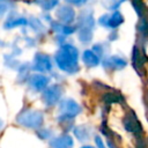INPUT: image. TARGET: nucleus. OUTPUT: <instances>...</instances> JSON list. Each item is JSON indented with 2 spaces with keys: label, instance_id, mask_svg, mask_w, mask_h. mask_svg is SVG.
Instances as JSON below:
<instances>
[{
  "label": "nucleus",
  "instance_id": "obj_1",
  "mask_svg": "<svg viewBox=\"0 0 148 148\" xmlns=\"http://www.w3.org/2000/svg\"><path fill=\"white\" fill-rule=\"evenodd\" d=\"M54 61L62 72L74 74L79 71V51L74 45L64 43L56 52Z\"/></svg>",
  "mask_w": 148,
  "mask_h": 148
},
{
  "label": "nucleus",
  "instance_id": "obj_2",
  "mask_svg": "<svg viewBox=\"0 0 148 148\" xmlns=\"http://www.w3.org/2000/svg\"><path fill=\"white\" fill-rule=\"evenodd\" d=\"M95 21H94V13L90 9H84L80 13L77 18V31H79V39L81 43L87 44L92 38Z\"/></svg>",
  "mask_w": 148,
  "mask_h": 148
},
{
  "label": "nucleus",
  "instance_id": "obj_3",
  "mask_svg": "<svg viewBox=\"0 0 148 148\" xmlns=\"http://www.w3.org/2000/svg\"><path fill=\"white\" fill-rule=\"evenodd\" d=\"M16 121L21 126H23V127L37 130V128H39L43 125V123H44V116L38 110L27 109V110L21 111L17 114Z\"/></svg>",
  "mask_w": 148,
  "mask_h": 148
},
{
  "label": "nucleus",
  "instance_id": "obj_4",
  "mask_svg": "<svg viewBox=\"0 0 148 148\" xmlns=\"http://www.w3.org/2000/svg\"><path fill=\"white\" fill-rule=\"evenodd\" d=\"M60 116L58 118L59 121H67L72 120L81 112V106L72 98H64L59 104Z\"/></svg>",
  "mask_w": 148,
  "mask_h": 148
},
{
  "label": "nucleus",
  "instance_id": "obj_5",
  "mask_svg": "<svg viewBox=\"0 0 148 148\" xmlns=\"http://www.w3.org/2000/svg\"><path fill=\"white\" fill-rule=\"evenodd\" d=\"M61 95H62V88L59 84H53V86L47 87L43 91L42 98H43V102L45 103V105L53 106L59 102Z\"/></svg>",
  "mask_w": 148,
  "mask_h": 148
},
{
  "label": "nucleus",
  "instance_id": "obj_6",
  "mask_svg": "<svg viewBox=\"0 0 148 148\" xmlns=\"http://www.w3.org/2000/svg\"><path fill=\"white\" fill-rule=\"evenodd\" d=\"M124 22V16L120 12L116 10L113 12L112 14H105V15H102L99 18H98V23L108 29H111V30H114L117 29L121 23Z\"/></svg>",
  "mask_w": 148,
  "mask_h": 148
},
{
  "label": "nucleus",
  "instance_id": "obj_7",
  "mask_svg": "<svg viewBox=\"0 0 148 148\" xmlns=\"http://www.w3.org/2000/svg\"><path fill=\"white\" fill-rule=\"evenodd\" d=\"M31 68L37 72L46 73L52 69V61L51 58L45 54V53H36L32 60V66Z\"/></svg>",
  "mask_w": 148,
  "mask_h": 148
},
{
  "label": "nucleus",
  "instance_id": "obj_8",
  "mask_svg": "<svg viewBox=\"0 0 148 148\" xmlns=\"http://www.w3.org/2000/svg\"><path fill=\"white\" fill-rule=\"evenodd\" d=\"M123 125L125 127V130L134 135H139L142 132V127L140 121L138 120L135 113L133 111H130L123 119Z\"/></svg>",
  "mask_w": 148,
  "mask_h": 148
},
{
  "label": "nucleus",
  "instance_id": "obj_9",
  "mask_svg": "<svg viewBox=\"0 0 148 148\" xmlns=\"http://www.w3.org/2000/svg\"><path fill=\"white\" fill-rule=\"evenodd\" d=\"M49 82H50V77L43 74H34L28 80L29 87L34 91H42V90L44 91L47 88Z\"/></svg>",
  "mask_w": 148,
  "mask_h": 148
},
{
  "label": "nucleus",
  "instance_id": "obj_10",
  "mask_svg": "<svg viewBox=\"0 0 148 148\" xmlns=\"http://www.w3.org/2000/svg\"><path fill=\"white\" fill-rule=\"evenodd\" d=\"M56 17L62 24H71L75 20V12L69 6H60L56 10Z\"/></svg>",
  "mask_w": 148,
  "mask_h": 148
},
{
  "label": "nucleus",
  "instance_id": "obj_11",
  "mask_svg": "<svg viewBox=\"0 0 148 148\" xmlns=\"http://www.w3.org/2000/svg\"><path fill=\"white\" fill-rule=\"evenodd\" d=\"M103 66L108 69H123L126 67L127 61L120 56H109L103 59Z\"/></svg>",
  "mask_w": 148,
  "mask_h": 148
},
{
  "label": "nucleus",
  "instance_id": "obj_12",
  "mask_svg": "<svg viewBox=\"0 0 148 148\" xmlns=\"http://www.w3.org/2000/svg\"><path fill=\"white\" fill-rule=\"evenodd\" d=\"M73 139L68 134H62L60 136H57L50 141L51 148H72L73 147Z\"/></svg>",
  "mask_w": 148,
  "mask_h": 148
},
{
  "label": "nucleus",
  "instance_id": "obj_13",
  "mask_svg": "<svg viewBox=\"0 0 148 148\" xmlns=\"http://www.w3.org/2000/svg\"><path fill=\"white\" fill-rule=\"evenodd\" d=\"M73 133L75 135V138L80 141V142H86L90 139L91 136V130L89 126L87 125H79L75 126L73 128Z\"/></svg>",
  "mask_w": 148,
  "mask_h": 148
},
{
  "label": "nucleus",
  "instance_id": "obj_14",
  "mask_svg": "<svg viewBox=\"0 0 148 148\" xmlns=\"http://www.w3.org/2000/svg\"><path fill=\"white\" fill-rule=\"evenodd\" d=\"M29 24L28 18L23 17V16H17V15H12L9 16L5 23H3V28L5 29H12V28H16V27H21V25H27Z\"/></svg>",
  "mask_w": 148,
  "mask_h": 148
},
{
  "label": "nucleus",
  "instance_id": "obj_15",
  "mask_svg": "<svg viewBox=\"0 0 148 148\" xmlns=\"http://www.w3.org/2000/svg\"><path fill=\"white\" fill-rule=\"evenodd\" d=\"M82 61L88 67H96L99 65V57L92 50H86L82 53Z\"/></svg>",
  "mask_w": 148,
  "mask_h": 148
},
{
  "label": "nucleus",
  "instance_id": "obj_16",
  "mask_svg": "<svg viewBox=\"0 0 148 148\" xmlns=\"http://www.w3.org/2000/svg\"><path fill=\"white\" fill-rule=\"evenodd\" d=\"M132 64L134 66V68L136 69L138 73H141V69L143 67V54L141 53L139 46H134L133 47V52H132Z\"/></svg>",
  "mask_w": 148,
  "mask_h": 148
},
{
  "label": "nucleus",
  "instance_id": "obj_17",
  "mask_svg": "<svg viewBox=\"0 0 148 148\" xmlns=\"http://www.w3.org/2000/svg\"><path fill=\"white\" fill-rule=\"evenodd\" d=\"M52 29L61 35H71L77 30L76 27H72V25L62 24V23H52Z\"/></svg>",
  "mask_w": 148,
  "mask_h": 148
},
{
  "label": "nucleus",
  "instance_id": "obj_18",
  "mask_svg": "<svg viewBox=\"0 0 148 148\" xmlns=\"http://www.w3.org/2000/svg\"><path fill=\"white\" fill-rule=\"evenodd\" d=\"M36 3L45 12H49L53 9L56 6H58L59 0H36Z\"/></svg>",
  "mask_w": 148,
  "mask_h": 148
},
{
  "label": "nucleus",
  "instance_id": "obj_19",
  "mask_svg": "<svg viewBox=\"0 0 148 148\" xmlns=\"http://www.w3.org/2000/svg\"><path fill=\"white\" fill-rule=\"evenodd\" d=\"M132 5L135 9V13L140 18H145V13H146V6L141 0H132Z\"/></svg>",
  "mask_w": 148,
  "mask_h": 148
},
{
  "label": "nucleus",
  "instance_id": "obj_20",
  "mask_svg": "<svg viewBox=\"0 0 148 148\" xmlns=\"http://www.w3.org/2000/svg\"><path fill=\"white\" fill-rule=\"evenodd\" d=\"M124 1H126V0H102V3H103V6H104L108 10H113V12H116V10L119 8V6H120Z\"/></svg>",
  "mask_w": 148,
  "mask_h": 148
},
{
  "label": "nucleus",
  "instance_id": "obj_21",
  "mask_svg": "<svg viewBox=\"0 0 148 148\" xmlns=\"http://www.w3.org/2000/svg\"><path fill=\"white\" fill-rule=\"evenodd\" d=\"M103 99L105 103L110 104V103H114V102H120L121 101V96L114 94V92H108L103 96Z\"/></svg>",
  "mask_w": 148,
  "mask_h": 148
},
{
  "label": "nucleus",
  "instance_id": "obj_22",
  "mask_svg": "<svg viewBox=\"0 0 148 148\" xmlns=\"http://www.w3.org/2000/svg\"><path fill=\"white\" fill-rule=\"evenodd\" d=\"M29 64H23L20 68H18V79L20 81H24L25 79H28L29 76Z\"/></svg>",
  "mask_w": 148,
  "mask_h": 148
},
{
  "label": "nucleus",
  "instance_id": "obj_23",
  "mask_svg": "<svg viewBox=\"0 0 148 148\" xmlns=\"http://www.w3.org/2000/svg\"><path fill=\"white\" fill-rule=\"evenodd\" d=\"M29 23H30V25L35 29V31H37V32H40V31H44L45 29H44V25L40 23V21L39 20H37V18H31L30 21H29Z\"/></svg>",
  "mask_w": 148,
  "mask_h": 148
},
{
  "label": "nucleus",
  "instance_id": "obj_24",
  "mask_svg": "<svg viewBox=\"0 0 148 148\" xmlns=\"http://www.w3.org/2000/svg\"><path fill=\"white\" fill-rule=\"evenodd\" d=\"M37 134H38V136L40 138V139H49L51 135H52V132H51V130H46V128H43V130H40V131H38L37 132Z\"/></svg>",
  "mask_w": 148,
  "mask_h": 148
},
{
  "label": "nucleus",
  "instance_id": "obj_25",
  "mask_svg": "<svg viewBox=\"0 0 148 148\" xmlns=\"http://www.w3.org/2000/svg\"><path fill=\"white\" fill-rule=\"evenodd\" d=\"M65 1H66L67 3H69V5H73V6H77V7H80V6L86 5L88 0H65Z\"/></svg>",
  "mask_w": 148,
  "mask_h": 148
},
{
  "label": "nucleus",
  "instance_id": "obj_26",
  "mask_svg": "<svg viewBox=\"0 0 148 148\" xmlns=\"http://www.w3.org/2000/svg\"><path fill=\"white\" fill-rule=\"evenodd\" d=\"M95 143H96L97 148H106L105 145H104V142H103V140H102V138L99 135H96L95 136Z\"/></svg>",
  "mask_w": 148,
  "mask_h": 148
},
{
  "label": "nucleus",
  "instance_id": "obj_27",
  "mask_svg": "<svg viewBox=\"0 0 148 148\" xmlns=\"http://www.w3.org/2000/svg\"><path fill=\"white\" fill-rule=\"evenodd\" d=\"M81 148H95V147H92V146H88V145H84V146H82Z\"/></svg>",
  "mask_w": 148,
  "mask_h": 148
}]
</instances>
